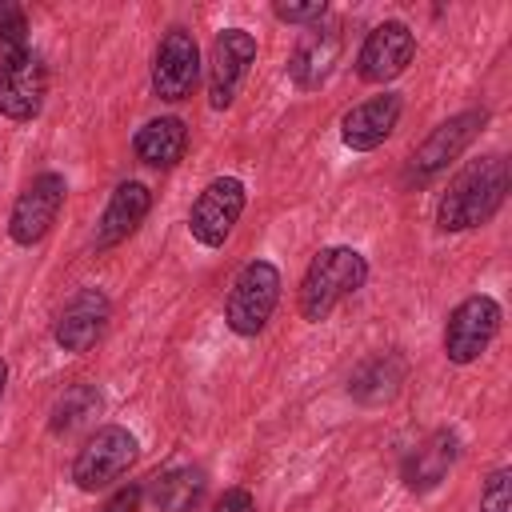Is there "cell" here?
I'll list each match as a JSON object with an SVG mask.
<instances>
[{
  "instance_id": "obj_26",
  "label": "cell",
  "mask_w": 512,
  "mask_h": 512,
  "mask_svg": "<svg viewBox=\"0 0 512 512\" xmlns=\"http://www.w3.org/2000/svg\"><path fill=\"white\" fill-rule=\"evenodd\" d=\"M4 384H8V364L0 360V396H4Z\"/></svg>"
},
{
  "instance_id": "obj_13",
  "label": "cell",
  "mask_w": 512,
  "mask_h": 512,
  "mask_svg": "<svg viewBox=\"0 0 512 512\" xmlns=\"http://www.w3.org/2000/svg\"><path fill=\"white\" fill-rule=\"evenodd\" d=\"M104 324H108V296L96 288H84L64 304L52 336L64 352H88L104 336Z\"/></svg>"
},
{
  "instance_id": "obj_12",
  "label": "cell",
  "mask_w": 512,
  "mask_h": 512,
  "mask_svg": "<svg viewBox=\"0 0 512 512\" xmlns=\"http://www.w3.org/2000/svg\"><path fill=\"white\" fill-rule=\"evenodd\" d=\"M400 112H404V100L396 92H380L364 104H352L340 120V140L352 152H372L392 136V128L400 124Z\"/></svg>"
},
{
  "instance_id": "obj_16",
  "label": "cell",
  "mask_w": 512,
  "mask_h": 512,
  "mask_svg": "<svg viewBox=\"0 0 512 512\" xmlns=\"http://www.w3.org/2000/svg\"><path fill=\"white\" fill-rule=\"evenodd\" d=\"M132 148H136V156H140L144 164H152V168H172V164H180L184 152H188V128H184V120H176V116H156V120H148V124L132 136Z\"/></svg>"
},
{
  "instance_id": "obj_14",
  "label": "cell",
  "mask_w": 512,
  "mask_h": 512,
  "mask_svg": "<svg viewBox=\"0 0 512 512\" xmlns=\"http://www.w3.org/2000/svg\"><path fill=\"white\" fill-rule=\"evenodd\" d=\"M44 88H48V72L40 56L36 52L20 56L16 64L0 68V112L8 120H32L44 104Z\"/></svg>"
},
{
  "instance_id": "obj_8",
  "label": "cell",
  "mask_w": 512,
  "mask_h": 512,
  "mask_svg": "<svg viewBox=\"0 0 512 512\" xmlns=\"http://www.w3.org/2000/svg\"><path fill=\"white\" fill-rule=\"evenodd\" d=\"M200 76V48L188 28H168L152 60V92L160 100H188Z\"/></svg>"
},
{
  "instance_id": "obj_9",
  "label": "cell",
  "mask_w": 512,
  "mask_h": 512,
  "mask_svg": "<svg viewBox=\"0 0 512 512\" xmlns=\"http://www.w3.org/2000/svg\"><path fill=\"white\" fill-rule=\"evenodd\" d=\"M412 56H416V36H412V28L400 24V20H384V24H376V28L364 36L360 56H356V72H360V80H368V84H384V80H396V76L412 64Z\"/></svg>"
},
{
  "instance_id": "obj_18",
  "label": "cell",
  "mask_w": 512,
  "mask_h": 512,
  "mask_svg": "<svg viewBox=\"0 0 512 512\" xmlns=\"http://www.w3.org/2000/svg\"><path fill=\"white\" fill-rule=\"evenodd\" d=\"M452 460H456V436L444 432V428L432 432V436L408 456V464H404L408 488H432V484H440L444 472L452 468Z\"/></svg>"
},
{
  "instance_id": "obj_19",
  "label": "cell",
  "mask_w": 512,
  "mask_h": 512,
  "mask_svg": "<svg viewBox=\"0 0 512 512\" xmlns=\"http://www.w3.org/2000/svg\"><path fill=\"white\" fill-rule=\"evenodd\" d=\"M204 488H208L204 468H192V464L168 468V472L156 476V484H152V504H156L160 512H192V508L204 500Z\"/></svg>"
},
{
  "instance_id": "obj_1",
  "label": "cell",
  "mask_w": 512,
  "mask_h": 512,
  "mask_svg": "<svg viewBox=\"0 0 512 512\" xmlns=\"http://www.w3.org/2000/svg\"><path fill=\"white\" fill-rule=\"evenodd\" d=\"M504 192H508V164H504V156L472 160V164L448 184V192L440 196L436 224H440L444 232L476 228V224H484V220L504 204Z\"/></svg>"
},
{
  "instance_id": "obj_7",
  "label": "cell",
  "mask_w": 512,
  "mask_h": 512,
  "mask_svg": "<svg viewBox=\"0 0 512 512\" xmlns=\"http://www.w3.org/2000/svg\"><path fill=\"white\" fill-rule=\"evenodd\" d=\"M64 192H68L64 176H56V172L36 176V180L16 196V204H12V212H8V236H12L16 244H24V248H32L36 240H44L48 228L56 224L60 208H64Z\"/></svg>"
},
{
  "instance_id": "obj_17",
  "label": "cell",
  "mask_w": 512,
  "mask_h": 512,
  "mask_svg": "<svg viewBox=\"0 0 512 512\" xmlns=\"http://www.w3.org/2000/svg\"><path fill=\"white\" fill-rule=\"evenodd\" d=\"M340 56V32L336 28H324V32H308L296 52H292V64H288V76L300 84V88H316L328 80L332 64Z\"/></svg>"
},
{
  "instance_id": "obj_6",
  "label": "cell",
  "mask_w": 512,
  "mask_h": 512,
  "mask_svg": "<svg viewBox=\"0 0 512 512\" xmlns=\"http://www.w3.org/2000/svg\"><path fill=\"white\" fill-rule=\"evenodd\" d=\"M244 184L236 180V176H216V180H208L204 184V192L196 196V204H192V212H188V232L204 244V248H220L228 236H232V228H236V220H240V212H244Z\"/></svg>"
},
{
  "instance_id": "obj_20",
  "label": "cell",
  "mask_w": 512,
  "mask_h": 512,
  "mask_svg": "<svg viewBox=\"0 0 512 512\" xmlns=\"http://www.w3.org/2000/svg\"><path fill=\"white\" fill-rule=\"evenodd\" d=\"M28 20L24 8L12 0H0V68L16 64L20 56H28Z\"/></svg>"
},
{
  "instance_id": "obj_21",
  "label": "cell",
  "mask_w": 512,
  "mask_h": 512,
  "mask_svg": "<svg viewBox=\"0 0 512 512\" xmlns=\"http://www.w3.org/2000/svg\"><path fill=\"white\" fill-rule=\"evenodd\" d=\"M100 408V396L88 388V384H76L52 412V432H72L76 424H84L92 412Z\"/></svg>"
},
{
  "instance_id": "obj_23",
  "label": "cell",
  "mask_w": 512,
  "mask_h": 512,
  "mask_svg": "<svg viewBox=\"0 0 512 512\" xmlns=\"http://www.w3.org/2000/svg\"><path fill=\"white\" fill-rule=\"evenodd\" d=\"M272 12L284 24H308V20H320L328 8H324V0H312V4H276Z\"/></svg>"
},
{
  "instance_id": "obj_25",
  "label": "cell",
  "mask_w": 512,
  "mask_h": 512,
  "mask_svg": "<svg viewBox=\"0 0 512 512\" xmlns=\"http://www.w3.org/2000/svg\"><path fill=\"white\" fill-rule=\"evenodd\" d=\"M140 496H144L140 484H128V488H120V492L104 504V512H136V508H140Z\"/></svg>"
},
{
  "instance_id": "obj_10",
  "label": "cell",
  "mask_w": 512,
  "mask_h": 512,
  "mask_svg": "<svg viewBox=\"0 0 512 512\" xmlns=\"http://www.w3.org/2000/svg\"><path fill=\"white\" fill-rule=\"evenodd\" d=\"M256 60V40L244 28H224L212 44V64H208V104L228 108L248 76V64Z\"/></svg>"
},
{
  "instance_id": "obj_15",
  "label": "cell",
  "mask_w": 512,
  "mask_h": 512,
  "mask_svg": "<svg viewBox=\"0 0 512 512\" xmlns=\"http://www.w3.org/2000/svg\"><path fill=\"white\" fill-rule=\"evenodd\" d=\"M148 208H152V192L140 180H124L112 192V200H108V208L96 224V248H112L124 236H132L140 228V220L148 216Z\"/></svg>"
},
{
  "instance_id": "obj_22",
  "label": "cell",
  "mask_w": 512,
  "mask_h": 512,
  "mask_svg": "<svg viewBox=\"0 0 512 512\" xmlns=\"http://www.w3.org/2000/svg\"><path fill=\"white\" fill-rule=\"evenodd\" d=\"M512 472L508 468H496L480 492V512H512Z\"/></svg>"
},
{
  "instance_id": "obj_24",
  "label": "cell",
  "mask_w": 512,
  "mask_h": 512,
  "mask_svg": "<svg viewBox=\"0 0 512 512\" xmlns=\"http://www.w3.org/2000/svg\"><path fill=\"white\" fill-rule=\"evenodd\" d=\"M212 512H256V500H252L248 488H228V492L212 504Z\"/></svg>"
},
{
  "instance_id": "obj_5",
  "label": "cell",
  "mask_w": 512,
  "mask_h": 512,
  "mask_svg": "<svg viewBox=\"0 0 512 512\" xmlns=\"http://www.w3.org/2000/svg\"><path fill=\"white\" fill-rule=\"evenodd\" d=\"M496 328H500V304H496L492 296L476 292V296L460 300V304L452 308L448 324H444V356H448L452 364H472V360H480L484 348L492 344Z\"/></svg>"
},
{
  "instance_id": "obj_11",
  "label": "cell",
  "mask_w": 512,
  "mask_h": 512,
  "mask_svg": "<svg viewBox=\"0 0 512 512\" xmlns=\"http://www.w3.org/2000/svg\"><path fill=\"white\" fill-rule=\"evenodd\" d=\"M484 120H488V116L472 108V112H460V116L444 120L440 128H432V136L412 152V180L424 184V180H432L436 172H444L448 160H456V156L472 144V136L480 132Z\"/></svg>"
},
{
  "instance_id": "obj_3",
  "label": "cell",
  "mask_w": 512,
  "mask_h": 512,
  "mask_svg": "<svg viewBox=\"0 0 512 512\" xmlns=\"http://www.w3.org/2000/svg\"><path fill=\"white\" fill-rule=\"evenodd\" d=\"M276 300H280V272L268 260H248L228 288L224 320L236 336H256L276 312Z\"/></svg>"
},
{
  "instance_id": "obj_2",
  "label": "cell",
  "mask_w": 512,
  "mask_h": 512,
  "mask_svg": "<svg viewBox=\"0 0 512 512\" xmlns=\"http://www.w3.org/2000/svg\"><path fill=\"white\" fill-rule=\"evenodd\" d=\"M364 280H368V264L356 248H344V244L320 248L300 280V316L312 324L324 320L340 300L360 292Z\"/></svg>"
},
{
  "instance_id": "obj_4",
  "label": "cell",
  "mask_w": 512,
  "mask_h": 512,
  "mask_svg": "<svg viewBox=\"0 0 512 512\" xmlns=\"http://www.w3.org/2000/svg\"><path fill=\"white\" fill-rule=\"evenodd\" d=\"M136 460V436L120 424H104L88 436V444L72 460V480L80 492H100L116 484Z\"/></svg>"
}]
</instances>
